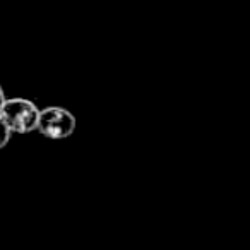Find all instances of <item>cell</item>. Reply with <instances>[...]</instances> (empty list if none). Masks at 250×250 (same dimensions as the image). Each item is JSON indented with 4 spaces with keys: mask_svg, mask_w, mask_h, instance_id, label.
<instances>
[{
    "mask_svg": "<svg viewBox=\"0 0 250 250\" xmlns=\"http://www.w3.org/2000/svg\"><path fill=\"white\" fill-rule=\"evenodd\" d=\"M14 134H29L38 129L40 108L26 98H7L0 111Z\"/></svg>",
    "mask_w": 250,
    "mask_h": 250,
    "instance_id": "6da1fadb",
    "label": "cell"
},
{
    "mask_svg": "<svg viewBox=\"0 0 250 250\" xmlns=\"http://www.w3.org/2000/svg\"><path fill=\"white\" fill-rule=\"evenodd\" d=\"M5 100H7V96H5L4 89H2V86H0V111H2V106H4Z\"/></svg>",
    "mask_w": 250,
    "mask_h": 250,
    "instance_id": "277c9868",
    "label": "cell"
},
{
    "mask_svg": "<svg viewBox=\"0 0 250 250\" xmlns=\"http://www.w3.org/2000/svg\"><path fill=\"white\" fill-rule=\"evenodd\" d=\"M12 134L14 132H12L11 127L7 125V122L0 117V149L7 146L9 141H11V137H12Z\"/></svg>",
    "mask_w": 250,
    "mask_h": 250,
    "instance_id": "3957f363",
    "label": "cell"
},
{
    "mask_svg": "<svg viewBox=\"0 0 250 250\" xmlns=\"http://www.w3.org/2000/svg\"><path fill=\"white\" fill-rule=\"evenodd\" d=\"M77 127V120L74 113H70L63 106H46L40 110L38 132L42 136L53 141L67 139L74 134Z\"/></svg>",
    "mask_w": 250,
    "mask_h": 250,
    "instance_id": "7a4b0ae2",
    "label": "cell"
}]
</instances>
